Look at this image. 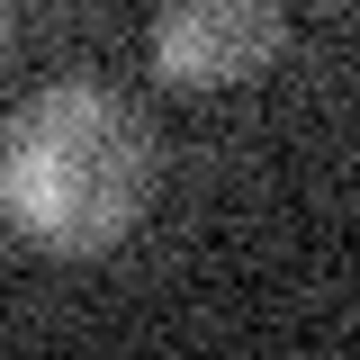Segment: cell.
<instances>
[{
    "label": "cell",
    "mask_w": 360,
    "mask_h": 360,
    "mask_svg": "<svg viewBox=\"0 0 360 360\" xmlns=\"http://www.w3.org/2000/svg\"><path fill=\"white\" fill-rule=\"evenodd\" d=\"M153 198V127L99 82H45L0 117V217L54 262L127 243Z\"/></svg>",
    "instance_id": "6da1fadb"
},
{
    "label": "cell",
    "mask_w": 360,
    "mask_h": 360,
    "mask_svg": "<svg viewBox=\"0 0 360 360\" xmlns=\"http://www.w3.org/2000/svg\"><path fill=\"white\" fill-rule=\"evenodd\" d=\"M279 54V0H162L153 72L172 90H234Z\"/></svg>",
    "instance_id": "7a4b0ae2"
},
{
    "label": "cell",
    "mask_w": 360,
    "mask_h": 360,
    "mask_svg": "<svg viewBox=\"0 0 360 360\" xmlns=\"http://www.w3.org/2000/svg\"><path fill=\"white\" fill-rule=\"evenodd\" d=\"M0 45H9V0H0Z\"/></svg>",
    "instance_id": "3957f363"
}]
</instances>
